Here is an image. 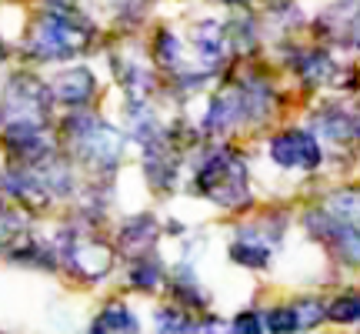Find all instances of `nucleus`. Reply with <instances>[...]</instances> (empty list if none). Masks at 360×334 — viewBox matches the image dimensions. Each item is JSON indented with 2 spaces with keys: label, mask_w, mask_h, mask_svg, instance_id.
I'll list each match as a JSON object with an SVG mask.
<instances>
[{
  "label": "nucleus",
  "mask_w": 360,
  "mask_h": 334,
  "mask_svg": "<svg viewBox=\"0 0 360 334\" xmlns=\"http://www.w3.org/2000/svg\"><path fill=\"white\" fill-rule=\"evenodd\" d=\"M177 54H180V44H177V37L164 30V34L157 37V57H160L164 64H177Z\"/></svg>",
  "instance_id": "18"
},
{
  "label": "nucleus",
  "mask_w": 360,
  "mask_h": 334,
  "mask_svg": "<svg viewBox=\"0 0 360 334\" xmlns=\"http://www.w3.org/2000/svg\"><path fill=\"white\" fill-rule=\"evenodd\" d=\"M327 318L337 324H354L360 321V295H344L337 297L334 304L327 308Z\"/></svg>",
  "instance_id": "10"
},
{
  "label": "nucleus",
  "mask_w": 360,
  "mask_h": 334,
  "mask_svg": "<svg viewBox=\"0 0 360 334\" xmlns=\"http://www.w3.org/2000/svg\"><path fill=\"white\" fill-rule=\"evenodd\" d=\"M270 157L281 167L314 171V167H321V144L307 130H287V134H277L270 141Z\"/></svg>",
  "instance_id": "2"
},
{
  "label": "nucleus",
  "mask_w": 360,
  "mask_h": 334,
  "mask_svg": "<svg viewBox=\"0 0 360 334\" xmlns=\"http://www.w3.org/2000/svg\"><path fill=\"white\" fill-rule=\"evenodd\" d=\"M300 74H304L310 84H323V80L334 74V64H330L327 54H307V57L300 61Z\"/></svg>",
  "instance_id": "11"
},
{
  "label": "nucleus",
  "mask_w": 360,
  "mask_h": 334,
  "mask_svg": "<svg viewBox=\"0 0 360 334\" xmlns=\"http://www.w3.org/2000/svg\"><path fill=\"white\" fill-rule=\"evenodd\" d=\"M74 261H77V268L84 271V274L97 278V274H103V271L110 268V251L101 245H80L77 251H74Z\"/></svg>",
  "instance_id": "8"
},
{
  "label": "nucleus",
  "mask_w": 360,
  "mask_h": 334,
  "mask_svg": "<svg viewBox=\"0 0 360 334\" xmlns=\"http://www.w3.org/2000/svg\"><path fill=\"white\" fill-rule=\"evenodd\" d=\"M317 27H327L344 44H360V4L357 0H340L334 7H327Z\"/></svg>",
  "instance_id": "3"
},
{
  "label": "nucleus",
  "mask_w": 360,
  "mask_h": 334,
  "mask_svg": "<svg viewBox=\"0 0 360 334\" xmlns=\"http://www.w3.org/2000/svg\"><path fill=\"white\" fill-rule=\"evenodd\" d=\"M193 331H197V334H231V328L220 321V318H207V321H204V324H197Z\"/></svg>",
  "instance_id": "19"
},
{
  "label": "nucleus",
  "mask_w": 360,
  "mask_h": 334,
  "mask_svg": "<svg viewBox=\"0 0 360 334\" xmlns=\"http://www.w3.org/2000/svg\"><path fill=\"white\" fill-rule=\"evenodd\" d=\"M231 331L233 334H264V318L254 314V311H244V314H237Z\"/></svg>",
  "instance_id": "17"
},
{
  "label": "nucleus",
  "mask_w": 360,
  "mask_h": 334,
  "mask_svg": "<svg viewBox=\"0 0 360 334\" xmlns=\"http://www.w3.org/2000/svg\"><path fill=\"white\" fill-rule=\"evenodd\" d=\"M231 257L237 261V264H247V268H267L270 261V251L267 245H254V241H240V245L231 247Z\"/></svg>",
  "instance_id": "9"
},
{
  "label": "nucleus",
  "mask_w": 360,
  "mask_h": 334,
  "mask_svg": "<svg viewBox=\"0 0 360 334\" xmlns=\"http://www.w3.org/2000/svg\"><path fill=\"white\" fill-rule=\"evenodd\" d=\"M51 94L67 104H84L94 94V78H90V70H84V67L64 70V74H57L51 80Z\"/></svg>",
  "instance_id": "4"
},
{
  "label": "nucleus",
  "mask_w": 360,
  "mask_h": 334,
  "mask_svg": "<svg viewBox=\"0 0 360 334\" xmlns=\"http://www.w3.org/2000/svg\"><path fill=\"white\" fill-rule=\"evenodd\" d=\"M337 214L344 221H360V191H347V194H337L334 201H330Z\"/></svg>",
  "instance_id": "16"
},
{
  "label": "nucleus",
  "mask_w": 360,
  "mask_h": 334,
  "mask_svg": "<svg viewBox=\"0 0 360 334\" xmlns=\"http://www.w3.org/2000/svg\"><path fill=\"white\" fill-rule=\"evenodd\" d=\"M294 314H297V328H317L327 318V308L321 301H300V304H294Z\"/></svg>",
  "instance_id": "13"
},
{
  "label": "nucleus",
  "mask_w": 360,
  "mask_h": 334,
  "mask_svg": "<svg viewBox=\"0 0 360 334\" xmlns=\"http://www.w3.org/2000/svg\"><path fill=\"white\" fill-rule=\"evenodd\" d=\"M264 328H267L270 334H294L297 331L294 308H274L267 318H264Z\"/></svg>",
  "instance_id": "12"
},
{
  "label": "nucleus",
  "mask_w": 360,
  "mask_h": 334,
  "mask_svg": "<svg viewBox=\"0 0 360 334\" xmlns=\"http://www.w3.org/2000/svg\"><path fill=\"white\" fill-rule=\"evenodd\" d=\"M84 30L77 24H70L64 17H44L34 30V37H30V51L44 57V61H64L70 54H77L84 47Z\"/></svg>",
  "instance_id": "1"
},
{
  "label": "nucleus",
  "mask_w": 360,
  "mask_h": 334,
  "mask_svg": "<svg viewBox=\"0 0 360 334\" xmlns=\"http://www.w3.org/2000/svg\"><path fill=\"white\" fill-rule=\"evenodd\" d=\"M7 147H11L13 154L20 157H37L44 147H47V141H44V134H40L34 124H27V120H20V124H13L11 130H7Z\"/></svg>",
  "instance_id": "5"
},
{
  "label": "nucleus",
  "mask_w": 360,
  "mask_h": 334,
  "mask_svg": "<svg viewBox=\"0 0 360 334\" xmlns=\"http://www.w3.org/2000/svg\"><path fill=\"white\" fill-rule=\"evenodd\" d=\"M157 328H160V334H187V331H193L191 321H187L180 311H174V308L157 311Z\"/></svg>",
  "instance_id": "14"
},
{
  "label": "nucleus",
  "mask_w": 360,
  "mask_h": 334,
  "mask_svg": "<svg viewBox=\"0 0 360 334\" xmlns=\"http://www.w3.org/2000/svg\"><path fill=\"white\" fill-rule=\"evenodd\" d=\"M157 237V224L154 218H134L124 228V234H120V245L127 247V251H143V247H150Z\"/></svg>",
  "instance_id": "6"
},
{
  "label": "nucleus",
  "mask_w": 360,
  "mask_h": 334,
  "mask_svg": "<svg viewBox=\"0 0 360 334\" xmlns=\"http://www.w3.org/2000/svg\"><path fill=\"white\" fill-rule=\"evenodd\" d=\"M110 331V334H137V318L130 314L124 304H110L97 321V334Z\"/></svg>",
  "instance_id": "7"
},
{
  "label": "nucleus",
  "mask_w": 360,
  "mask_h": 334,
  "mask_svg": "<svg viewBox=\"0 0 360 334\" xmlns=\"http://www.w3.org/2000/svg\"><path fill=\"white\" fill-rule=\"evenodd\" d=\"M130 284H137V287H157L160 284V268H157L154 261H137L134 271H130Z\"/></svg>",
  "instance_id": "15"
}]
</instances>
